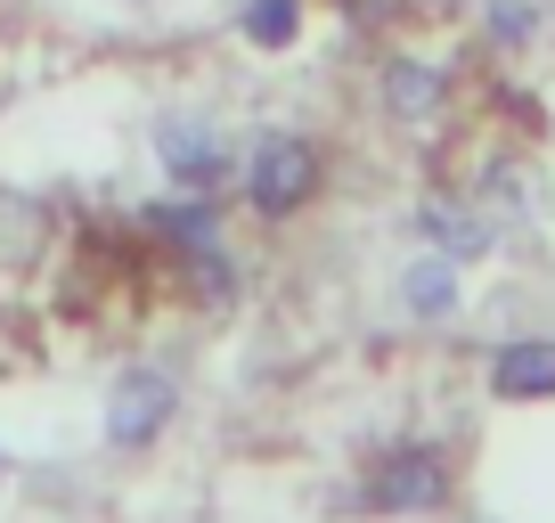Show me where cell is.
Wrapping results in <instances>:
<instances>
[{"instance_id":"1","label":"cell","mask_w":555,"mask_h":523,"mask_svg":"<svg viewBox=\"0 0 555 523\" xmlns=\"http://www.w3.org/2000/svg\"><path fill=\"white\" fill-rule=\"evenodd\" d=\"M319 148L302 140V131H261L254 156H245V196H254L261 221H286V213H302L319 196Z\"/></svg>"},{"instance_id":"2","label":"cell","mask_w":555,"mask_h":523,"mask_svg":"<svg viewBox=\"0 0 555 523\" xmlns=\"http://www.w3.org/2000/svg\"><path fill=\"white\" fill-rule=\"evenodd\" d=\"M172 409H180V384L164 377V368H122L115 393H106V434H115V450H139V442H156Z\"/></svg>"},{"instance_id":"3","label":"cell","mask_w":555,"mask_h":523,"mask_svg":"<svg viewBox=\"0 0 555 523\" xmlns=\"http://www.w3.org/2000/svg\"><path fill=\"white\" fill-rule=\"evenodd\" d=\"M441 499H450V458L441 450H392L367 474V507H384V515H425Z\"/></svg>"},{"instance_id":"4","label":"cell","mask_w":555,"mask_h":523,"mask_svg":"<svg viewBox=\"0 0 555 523\" xmlns=\"http://www.w3.org/2000/svg\"><path fill=\"white\" fill-rule=\"evenodd\" d=\"M416 238L434 245V254H450V262H482L490 245H499V229H490V213L474 205V196L434 189L425 205H416Z\"/></svg>"},{"instance_id":"5","label":"cell","mask_w":555,"mask_h":523,"mask_svg":"<svg viewBox=\"0 0 555 523\" xmlns=\"http://www.w3.org/2000/svg\"><path fill=\"white\" fill-rule=\"evenodd\" d=\"M376 90H384V115H392L400 131H434L441 106H450V74H441L434 58H392Z\"/></svg>"},{"instance_id":"6","label":"cell","mask_w":555,"mask_h":523,"mask_svg":"<svg viewBox=\"0 0 555 523\" xmlns=\"http://www.w3.org/2000/svg\"><path fill=\"white\" fill-rule=\"evenodd\" d=\"M490 393L499 401H555V335H515L490 352Z\"/></svg>"},{"instance_id":"7","label":"cell","mask_w":555,"mask_h":523,"mask_svg":"<svg viewBox=\"0 0 555 523\" xmlns=\"http://www.w3.org/2000/svg\"><path fill=\"white\" fill-rule=\"evenodd\" d=\"M156 156L172 180H189V189H212V180L229 173V148L212 140V123H164L156 131Z\"/></svg>"},{"instance_id":"8","label":"cell","mask_w":555,"mask_h":523,"mask_svg":"<svg viewBox=\"0 0 555 523\" xmlns=\"http://www.w3.org/2000/svg\"><path fill=\"white\" fill-rule=\"evenodd\" d=\"M400 303H409L416 319H450L457 311V262L450 254H416L409 270H400Z\"/></svg>"},{"instance_id":"9","label":"cell","mask_w":555,"mask_h":523,"mask_svg":"<svg viewBox=\"0 0 555 523\" xmlns=\"http://www.w3.org/2000/svg\"><path fill=\"white\" fill-rule=\"evenodd\" d=\"M245 41H261V50H286V41L302 34V0H245Z\"/></svg>"},{"instance_id":"10","label":"cell","mask_w":555,"mask_h":523,"mask_svg":"<svg viewBox=\"0 0 555 523\" xmlns=\"http://www.w3.org/2000/svg\"><path fill=\"white\" fill-rule=\"evenodd\" d=\"M490 34H499V41H531L539 17H531V9H515V0H490Z\"/></svg>"}]
</instances>
